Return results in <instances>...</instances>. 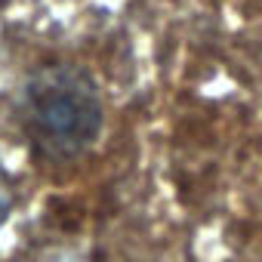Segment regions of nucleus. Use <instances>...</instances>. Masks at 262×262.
Masks as SVG:
<instances>
[{
  "instance_id": "obj_2",
  "label": "nucleus",
  "mask_w": 262,
  "mask_h": 262,
  "mask_svg": "<svg viewBox=\"0 0 262 262\" xmlns=\"http://www.w3.org/2000/svg\"><path fill=\"white\" fill-rule=\"evenodd\" d=\"M22 176L0 148V237H7L16 228V219L22 213Z\"/></svg>"
},
{
  "instance_id": "obj_1",
  "label": "nucleus",
  "mask_w": 262,
  "mask_h": 262,
  "mask_svg": "<svg viewBox=\"0 0 262 262\" xmlns=\"http://www.w3.org/2000/svg\"><path fill=\"white\" fill-rule=\"evenodd\" d=\"M28 120L34 139L50 155H74L96 133L99 102L77 74H50L31 90Z\"/></svg>"
}]
</instances>
